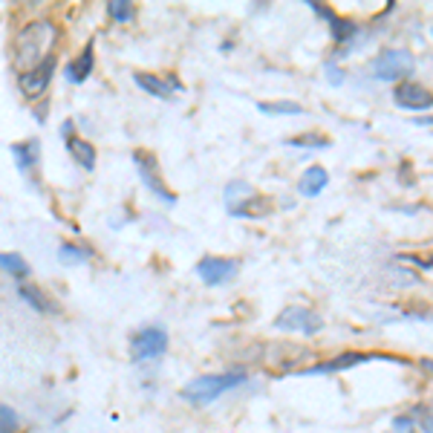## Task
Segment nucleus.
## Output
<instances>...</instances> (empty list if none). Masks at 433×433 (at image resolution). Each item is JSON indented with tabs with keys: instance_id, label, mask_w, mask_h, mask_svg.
Listing matches in <instances>:
<instances>
[{
	"instance_id": "obj_1",
	"label": "nucleus",
	"mask_w": 433,
	"mask_h": 433,
	"mask_svg": "<svg viewBox=\"0 0 433 433\" xmlns=\"http://www.w3.org/2000/svg\"><path fill=\"white\" fill-rule=\"evenodd\" d=\"M55 40H58V29L50 23V21H38L32 26H26L18 40H15V70L18 75L35 70L38 64H43L47 58H53V47H55Z\"/></svg>"
},
{
	"instance_id": "obj_2",
	"label": "nucleus",
	"mask_w": 433,
	"mask_h": 433,
	"mask_svg": "<svg viewBox=\"0 0 433 433\" xmlns=\"http://www.w3.org/2000/svg\"><path fill=\"white\" fill-rule=\"evenodd\" d=\"M246 373L243 370H229V373H205V376H197L191 378L185 387H182V399L191 402V405H211L217 402L223 393H229V390L246 384Z\"/></svg>"
},
{
	"instance_id": "obj_3",
	"label": "nucleus",
	"mask_w": 433,
	"mask_h": 433,
	"mask_svg": "<svg viewBox=\"0 0 433 433\" xmlns=\"http://www.w3.org/2000/svg\"><path fill=\"white\" fill-rule=\"evenodd\" d=\"M226 208H229L231 217H260V214L269 211V199L254 194L248 182L237 180L226 188Z\"/></svg>"
},
{
	"instance_id": "obj_4",
	"label": "nucleus",
	"mask_w": 433,
	"mask_h": 433,
	"mask_svg": "<svg viewBox=\"0 0 433 433\" xmlns=\"http://www.w3.org/2000/svg\"><path fill=\"white\" fill-rule=\"evenodd\" d=\"M168 350V332L165 327H145L130 338V361H153L159 356H165Z\"/></svg>"
},
{
	"instance_id": "obj_5",
	"label": "nucleus",
	"mask_w": 433,
	"mask_h": 433,
	"mask_svg": "<svg viewBox=\"0 0 433 433\" xmlns=\"http://www.w3.org/2000/svg\"><path fill=\"white\" fill-rule=\"evenodd\" d=\"M373 78L378 81H396V78H405L407 72H413V55L407 50H381L376 58H373V67H370Z\"/></svg>"
},
{
	"instance_id": "obj_6",
	"label": "nucleus",
	"mask_w": 433,
	"mask_h": 433,
	"mask_svg": "<svg viewBox=\"0 0 433 433\" xmlns=\"http://www.w3.org/2000/svg\"><path fill=\"white\" fill-rule=\"evenodd\" d=\"M275 327L283 329V332L315 335V332L324 329V321H321V315H315V312L307 309V307H286V309L275 318Z\"/></svg>"
},
{
	"instance_id": "obj_7",
	"label": "nucleus",
	"mask_w": 433,
	"mask_h": 433,
	"mask_svg": "<svg viewBox=\"0 0 433 433\" xmlns=\"http://www.w3.org/2000/svg\"><path fill=\"white\" fill-rule=\"evenodd\" d=\"M133 162H136V168H139V177H142V182L165 202V205H177V194H170L168 191V185H165V180L159 177V168H156V156L153 153H148V150H133Z\"/></svg>"
},
{
	"instance_id": "obj_8",
	"label": "nucleus",
	"mask_w": 433,
	"mask_h": 433,
	"mask_svg": "<svg viewBox=\"0 0 433 433\" xmlns=\"http://www.w3.org/2000/svg\"><path fill=\"white\" fill-rule=\"evenodd\" d=\"M240 263L231 257H202L197 263V278L205 280L208 286H220V283H229L234 275H237Z\"/></svg>"
},
{
	"instance_id": "obj_9",
	"label": "nucleus",
	"mask_w": 433,
	"mask_h": 433,
	"mask_svg": "<svg viewBox=\"0 0 433 433\" xmlns=\"http://www.w3.org/2000/svg\"><path fill=\"white\" fill-rule=\"evenodd\" d=\"M53 72H55V55H53V58H47L43 64H38L35 70H29V72L18 75V87L23 90V96H32V99H35V96H40V93L50 87Z\"/></svg>"
},
{
	"instance_id": "obj_10",
	"label": "nucleus",
	"mask_w": 433,
	"mask_h": 433,
	"mask_svg": "<svg viewBox=\"0 0 433 433\" xmlns=\"http://www.w3.org/2000/svg\"><path fill=\"white\" fill-rule=\"evenodd\" d=\"M393 102L402 110H427V107H433V93L427 90V87L416 84V81H405V84L396 87Z\"/></svg>"
},
{
	"instance_id": "obj_11",
	"label": "nucleus",
	"mask_w": 433,
	"mask_h": 433,
	"mask_svg": "<svg viewBox=\"0 0 433 433\" xmlns=\"http://www.w3.org/2000/svg\"><path fill=\"white\" fill-rule=\"evenodd\" d=\"M133 81L142 87L145 93H150V96H156V99H165V102H170L173 93L182 90V84H180L177 78H159V75H153V72H133Z\"/></svg>"
},
{
	"instance_id": "obj_12",
	"label": "nucleus",
	"mask_w": 433,
	"mask_h": 433,
	"mask_svg": "<svg viewBox=\"0 0 433 433\" xmlns=\"http://www.w3.org/2000/svg\"><path fill=\"white\" fill-rule=\"evenodd\" d=\"M61 136L67 139L70 153L75 156L78 165H84V170H93L96 168V148L90 142H84L81 136H72V121H64L61 124Z\"/></svg>"
},
{
	"instance_id": "obj_13",
	"label": "nucleus",
	"mask_w": 433,
	"mask_h": 433,
	"mask_svg": "<svg viewBox=\"0 0 433 433\" xmlns=\"http://www.w3.org/2000/svg\"><path fill=\"white\" fill-rule=\"evenodd\" d=\"M373 358H381V356H370V353H344L338 358H329L324 364H315L309 370H303L300 376H327V373H338V370H346V367H356V364H364V361H373Z\"/></svg>"
},
{
	"instance_id": "obj_14",
	"label": "nucleus",
	"mask_w": 433,
	"mask_h": 433,
	"mask_svg": "<svg viewBox=\"0 0 433 433\" xmlns=\"http://www.w3.org/2000/svg\"><path fill=\"white\" fill-rule=\"evenodd\" d=\"M309 9L315 12V15H321V18H327L329 23H332V35H335V40H350V38H356L358 35V23H353V21H346V18H341V15H335L329 6H324V4H309Z\"/></svg>"
},
{
	"instance_id": "obj_15",
	"label": "nucleus",
	"mask_w": 433,
	"mask_h": 433,
	"mask_svg": "<svg viewBox=\"0 0 433 433\" xmlns=\"http://www.w3.org/2000/svg\"><path fill=\"white\" fill-rule=\"evenodd\" d=\"M329 185V173L321 168V165H312L300 173V180H297V194L300 197H318L324 188Z\"/></svg>"
},
{
	"instance_id": "obj_16",
	"label": "nucleus",
	"mask_w": 433,
	"mask_h": 433,
	"mask_svg": "<svg viewBox=\"0 0 433 433\" xmlns=\"http://www.w3.org/2000/svg\"><path fill=\"white\" fill-rule=\"evenodd\" d=\"M93 67H96V55H93V43H87V47L81 50V55L72 61V64H67V70H64V75H67V81H72V84H81V81H87L90 78V72H93Z\"/></svg>"
},
{
	"instance_id": "obj_17",
	"label": "nucleus",
	"mask_w": 433,
	"mask_h": 433,
	"mask_svg": "<svg viewBox=\"0 0 433 433\" xmlns=\"http://www.w3.org/2000/svg\"><path fill=\"white\" fill-rule=\"evenodd\" d=\"M18 295L29 303L32 309H38V312H47V315H53V312H58V307H55V300L43 292L40 286H35V283H21L18 286Z\"/></svg>"
},
{
	"instance_id": "obj_18",
	"label": "nucleus",
	"mask_w": 433,
	"mask_h": 433,
	"mask_svg": "<svg viewBox=\"0 0 433 433\" xmlns=\"http://www.w3.org/2000/svg\"><path fill=\"white\" fill-rule=\"evenodd\" d=\"M9 153L15 156V162H18L21 170H29L32 165H38L40 145L38 142H18V145H9Z\"/></svg>"
},
{
	"instance_id": "obj_19",
	"label": "nucleus",
	"mask_w": 433,
	"mask_h": 433,
	"mask_svg": "<svg viewBox=\"0 0 433 433\" xmlns=\"http://www.w3.org/2000/svg\"><path fill=\"white\" fill-rule=\"evenodd\" d=\"M0 263H4V272H9L12 278H18V280H23V278H29L32 275V269H29V263L21 257V254H4L0 257Z\"/></svg>"
},
{
	"instance_id": "obj_20",
	"label": "nucleus",
	"mask_w": 433,
	"mask_h": 433,
	"mask_svg": "<svg viewBox=\"0 0 433 433\" xmlns=\"http://www.w3.org/2000/svg\"><path fill=\"white\" fill-rule=\"evenodd\" d=\"M260 113L266 116H280V113H303V107L297 102H260L257 104Z\"/></svg>"
},
{
	"instance_id": "obj_21",
	"label": "nucleus",
	"mask_w": 433,
	"mask_h": 433,
	"mask_svg": "<svg viewBox=\"0 0 433 433\" xmlns=\"http://www.w3.org/2000/svg\"><path fill=\"white\" fill-rule=\"evenodd\" d=\"M107 15L113 21H119V23H130V21H133V6H130L127 0H110V4H107Z\"/></svg>"
},
{
	"instance_id": "obj_22",
	"label": "nucleus",
	"mask_w": 433,
	"mask_h": 433,
	"mask_svg": "<svg viewBox=\"0 0 433 433\" xmlns=\"http://www.w3.org/2000/svg\"><path fill=\"white\" fill-rule=\"evenodd\" d=\"M289 145H295V148H329L332 142L324 133H303V136H292Z\"/></svg>"
},
{
	"instance_id": "obj_23",
	"label": "nucleus",
	"mask_w": 433,
	"mask_h": 433,
	"mask_svg": "<svg viewBox=\"0 0 433 433\" xmlns=\"http://www.w3.org/2000/svg\"><path fill=\"white\" fill-rule=\"evenodd\" d=\"M58 257L64 260V263H84V260L90 257V251L78 248L75 243H61V248H58Z\"/></svg>"
},
{
	"instance_id": "obj_24",
	"label": "nucleus",
	"mask_w": 433,
	"mask_h": 433,
	"mask_svg": "<svg viewBox=\"0 0 433 433\" xmlns=\"http://www.w3.org/2000/svg\"><path fill=\"white\" fill-rule=\"evenodd\" d=\"M0 416H4V433H15L18 430V413L9 405L0 407Z\"/></svg>"
},
{
	"instance_id": "obj_25",
	"label": "nucleus",
	"mask_w": 433,
	"mask_h": 433,
	"mask_svg": "<svg viewBox=\"0 0 433 433\" xmlns=\"http://www.w3.org/2000/svg\"><path fill=\"white\" fill-rule=\"evenodd\" d=\"M324 70H327V81H329V84H341V81H344V72H341L335 64H327Z\"/></svg>"
},
{
	"instance_id": "obj_26",
	"label": "nucleus",
	"mask_w": 433,
	"mask_h": 433,
	"mask_svg": "<svg viewBox=\"0 0 433 433\" xmlns=\"http://www.w3.org/2000/svg\"><path fill=\"white\" fill-rule=\"evenodd\" d=\"M393 427H396L399 433H410V427H413V419H410V416H399V419L393 422Z\"/></svg>"
},
{
	"instance_id": "obj_27",
	"label": "nucleus",
	"mask_w": 433,
	"mask_h": 433,
	"mask_svg": "<svg viewBox=\"0 0 433 433\" xmlns=\"http://www.w3.org/2000/svg\"><path fill=\"white\" fill-rule=\"evenodd\" d=\"M422 430H424V433H433V416H424V419H422Z\"/></svg>"
},
{
	"instance_id": "obj_28",
	"label": "nucleus",
	"mask_w": 433,
	"mask_h": 433,
	"mask_svg": "<svg viewBox=\"0 0 433 433\" xmlns=\"http://www.w3.org/2000/svg\"><path fill=\"white\" fill-rule=\"evenodd\" d=\"M430 35H433V26H430Z\"/></svg>"
}]
</instances>
